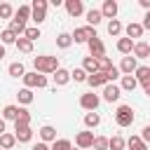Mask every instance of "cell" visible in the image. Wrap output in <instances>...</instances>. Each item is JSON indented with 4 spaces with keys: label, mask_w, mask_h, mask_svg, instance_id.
I'll return each instance as SVG.
<instances>
[{
    "label": "cell",
    "mask_w": 150,
    "mask_h": 150,
    "mask_svg": "<svg viewBox=\"0 0 150 150\" xmlns=\"http://www.w3.org/2000/svg\"><path fill=\"white\" fill-rule=\"evenodd\" d=\"M33 66H35V73H40V75L56 73V70L61 68L56 56H35V59H33Z\"/></svg>",
    "instance_id": "1"
},
{
    "label": "cell",
    "mask_w": 150,
    "mask_h": 150,
    "mask_svg": "<svg viewBox=\"0 0 150 150\" xmlns=\"http://www.w3.org/2000/svg\"><path fill=\"white\" fill-rule=\"evenodd\" d=\"M30 19L35 23H42L47 19V0H33V5H30Z\"/></svg>",
    "instance_id": "2"
},
{
    "label": "cell",
    "mask_w": 150,
    "mask_h": 150,
    "mask_svg": "<svg viewBox=\"0 0 150 150\" xmlns=\"http://www.w3.org/2000/svg\"><path fill=\"white\" fill-rule=\"evenodd\" d=\"M21 80H23L26 89H35V87H38V89H45V87H47V77L40 75V73H26Z\"/></svg>",
    "instance_id": "3"
},
{
    "label": "cell",
    "mask_w": 150,
    "mask_h": 150,
    "mask_svg": "<svg viewBox=\"0 0 150 150\" xmlns=\"http://www.w3.org/2000/svg\"><path fill=\"white\" fill-rule=\"evenodd\" d=\"M115 122H117L120 127H131V122H134V110H131V105H120L117 112H115Z\"/></svg>",
    "instance_id": "4"
},
{
    "label": "cell",
    "mask_w": 150,
    "mask_h": 150,
    "mask_svg": "<svg viewBox=\"0 0 150 150\" xmlns=\"http://www.w3.org/2000/svg\"><path fill=\"white\" fill-rule=\"evenodd\" d=\"M70 38H73V42H89L91 38H98V35L91 26H82V28H75V33Z\"/></svg>",
    "instance_id": "5"
},
{
    "label": "cell",
    "mask_w": 150,
    "mask_h": 150,
    "mask_svg": "<svg viewBox=\"0 0 150 150\" xmlns=\"http://www.w3.org/2000/svg\"><path fill=\"white\" fill-rule=\"evenodd\" d=\"M98 103H101V98H98L94 91H91V94H82V96H80V105H82L84 110H91V112H94V110L98 108Z\"/></svg>",
    "instance_id": "6"
},
{
    "label": "cell",
    "mask_w": 150,
    "mask_h": 150,
    "mask_svg": "<svg viewBox=\"0 0 150 150\" xmlns=\"http://www.w3.org/2000/svg\"><path fill=\"white\" fill-rule=\"evenodd\" d=\"M87 47H89V52H91V56H94V59L105 56V45L101 42V38H91V40L87 42Z\"/></svg>",
    "instance_id": "7"
},
{
    "label": "cell",
    "mask_w": 150,
    "mask_h": 150,
    "mask_svg": "<svg viewBox=\"0 0 150 150\" xmlns=\"http://www.w3.org/2000/svg\"><path fill=\"white\" fill-rule=\"evenodd\" d=\"M75 143H77L80 150L91 148V145H94V131H80V134L75 136Z\"/></svg>",
    "instance_id": "8"
},
{
    "label": "cell",
    "mask_w": 150,
    "mask_h": 150,
    "mask_svg": "<svg viewBox=\"0 0 150 150\" xmlns=\"http://www.w3.org/2000/svg\"><path fill=\"white\" fill-rule=\"evenodd\" d=\"M87 84H89V87H105V84H110V82H108V75H105V73L96 70L94 75L87 77Z\"/></svg>",
    "instance_id": "9"
},
{
    "label": "cell",
    "mask_w": 150,
    "mask_h": 150,
    "mask_svg": "<svg viewBox=\"0 0 150 150\" xmlns=\"http://www.w3.org/2000/svg\"><path fill=\"white\" fill-rule=\"evenodd\" d=\"M136 59L129 54V56H124L122 59V63H120V73H124V75H131V73H136Z\"/></svg>",
    "instance_id": "10"
},
{
    "label": "cell",
    "mask_w": 150,
    "mask_h": 150,
    "mask_svg": "<svg viewBox=\"0 0 150 150\" xmlns=\"http://www.w3.org/2000/svg\"><path fill=\"white\" fill-rule=\"evenodd\" d=\"M66 12H68L70 16H80V14L84 12L82 0H66Z\"/></svg>",
    "instance_id": "11"
},
{
    "label": "cell",
    "mask_w": 150,
    "mask_h": 150,
    "mask_svg": "<svg viewBox=\"0 0 150 150\" xmlns=\"http://www.w3.org/2000/svg\"><path fill=\"white\" fill-rule=\"evenodd\" d=\"M101 14H103L105 19H110V21H112V19L117 16V2H115V0H105V2H103V7H101Z\"/></svg>",
    "instance_id": "12"
},
{
    "label": "cell",
    "mask_w": 150,
    "mask_h": 150,
    "mask_svg": "<svg viewBox=\"0 0 150 150\" xmlns=\"http://www.w3.org/2000/svg\"><path fill=\"white\" fill-rule=\"evenodd\" d=\"M120 94H122V89H120L117 84H105V89H103V98H105L108 103L117 101V98H120Z\"/></svg>",
    "instance_id": "13"
},
{
    "label": "cell",
    "mask_w": 150,
    "mask_h": 150,
    "mask_svg": "<svg viewBox=\"0 0 150 150\" xmlns=\"http://www.w3.org/2000/svg\"><path fill=\"white\" fill-rule=\"evenodd\" d=\"M150 56V45L148 42H134V59H148Z\"/></svg>",
    "instance_id": "14"
},
{
    "label": "cell",
    "mask_w": 150,
    "mask_h": 150,
    "mask_svg": "<svg viewBox=\"0 0 150 150\" xmlns=\"http://www.w3.org/2000/svg\"><path fill=\"white\" fill-rule=\"evenodd\" d=\"M14 138H16L19 143H28V141L33 138L30 127H16V129H14Z\"/></svg>",
    "instance_id": "15"
},
{
    "label": "cell",
    "mask_w": 150,
    "mask_h": 150,
    "mask_svg": "<svg viewBox=\"0 0 150 150\" xmlns=\"http://www.w3.org/2000/svg\"><path fill=\"white\" fill-rule=\"evenodd\" d=\"M40 138H42V143H54V141H56V129L49 127V124H45V127L40 129Z\"/></svg>",
    "instance_id": "16"
},
{
    "label": "cell",
    "mask_w": 150,
    "mask_h": 150,
    "mask_svg": "<svg viewBox=\"0 0 150 150\" xmlns=\"http://www.w3.org/2000/svg\"><path fill=\"white\" fill-rule=\"evenodd\" d=\"M117 52H122V54H131L134 52V40H129V38H120L117 40Z\"/></svg>",
    "instance_id": "17"
},
{
    "label": "cell",
    "mask_w": 150,
    "mask_h": 150,
    "mask_svg": "<svg viewBox=\"0 0 150 150\" xmlns=\"http://www.w3.org/2000/svg\"><path fill=\"white\" fill-rule=\"evenodd\" d=\"M82 70H84L87 75H94V73L98 70V63H96V59H94V56H84V61H82Z\"/></svg>",
    "instance_id": "18"
},
{
    "label": "cell",
    "mask_w": 150,
    "mask_h": 150,
    "mask_svg": "<svg viewBox=\"0 0 150 150\" xmlns=\"http://www.w3.org/2000/svg\"><path fill=\"white\" fill-rule=\"evenodd\" d=\"M68 82H70V73L63 70V68H59V70L54 73V84H56V87H63V84H68Z\"/></svg>",
    "instance_id": "19"
},
{
    "label": "cell",
    "mask_w": 150,
    "mask_h": 150,
    "mask_svg": "<svg viewBox=\"0 0 150 150\" xmlns=\"http://www.w3.org/2000/svg\"><path fill=\"white\" fill-rule=\"evenodd\" d=\"M16 127H30V112L28 110H23V108L19 110V117L14 120V129Z\"/></svg>",
    "instance_id": "20"
},
{
    "label": "cell",
    "mask_w": 150,
    "mask_h": 150,
    "mask_svg": "<svg viewBox=\"0 0 150 150\" xmlns=\"http://www.w3.org/2000/svg\"><path fill=\"white\" fill-rule=\"evenodd\" d=\"M101 19H103V14H101V9H89L87 12V23L94 28V26H98L101 23Z\"/></svg>",
    "instance_id": "21"
},
{
    "label": "cell",
    "mask_w": 150,
    "mask_h": 150,
    "mask_svg": "<svg viewBox=\"0 0 150 150\" xmlns=\"http://www.w3.org/2000/svg\"><path fill=\"white\" fill-rule=\"evenodd\" d=\"M16 98H19V103L28 105V103H33V98H35V96H33V91H30V89H26V87H23V89H19V91H16Z\"/></svg>",
    "instance_id": "22"
},
{
    "label": "cell",
    "mask_w": 150,
    "mask_h": 150,
    "mask_svg": "<svg viewBox=\"0 0 150 150\" xmlns=\"http://www.w3.org/2000/svg\"><path fill=\"white\" fill-rule=\"evenodd\" d=\"M134 77H136V82H141V84L148 82V80H150V68H148V66H138L136 73H134Z\"/></svg>",
    "instance_id": "23"
},
{
    "label": "cell",
    "mask_w": 150,
    "mask_h": 150,
    "mask_svg": "<svg viewBox=\"0 0 150 150\" xmlns=\"http://www.w3.org/2000/svg\"><path fill=\"white\" fill-rule=\"evenodd\" d=\"M127 145H129V150H148V143H143L141 136H129Z\"/></svg>",
    "instance_id": "24"
},
{
    "label": "cell",
    "mask_w": 150,
    "mask_h": 150,
    "mask_svg": "<svg viewBox=\"0 0 150 150\" xmlns=\"http://www.w3.org/2000/svg\"><path fill=\"white\" fill-rule=\"evenodd\" d=\"M141 35H143V26H141V23H134V21H131V23L127 26V38L131 40V38H141Z\"/></svg>",
    "instance_id": "25"
},
{
    "label": "cell",
    "mask_w": 150,
    "mask_h": 150,
    "mask_svg": "<svg viewBox=\"0 0 150 150\" xmlns=\"http://www.w3.org/2000/svg\"><path fill=\"white\" fill-rule=\"evenodd\" d=\"M14 45H16V49H19V52H23V54H30V52H33V42H30V40H26V38H16V42H14Z\"/></svg>",
    "instance_id": "26"
},
{
    "label": "cell",
    "mask_w": 150,
    "mask_h": 150,
    "mask_svg": "<svg viewBox=\"0 0 150 150\" xmlns=\"http://www.w3.org/2000/svg\"><path fill=\"white\" fill-rule=\"evenodd\" d=\"M9 75H12V77H23V75H26V68H23V63H21V61H14V63H9Z\"/></svg>",
    "instance_id": "27"
},
{
    "label": "cell",
    "mask_w": 150,
    "mask_h": 150,
    "mask_svg": "<svg viewBox=\"0 0 150 150\" xmlns=\"http://www.w3.org/2000/svg\"><path fill=\"white\" fill-rule=\"evenodd\" d=\"M136 87H138V82H136V77H134V75H124V77H122V84H120V89L134 91Z\"/></svg>",
    "instance_id": "28"
},
{
    "label": "cell",
    "mask_w": 150,
    "mask_h": 150,
    "mask_svg": "<svg viewBox=\"0 0 150 150\" xmlns=\"http://www.w3.org/2000/svg\"><path fill=\"white\" fill-rule=\"evenodd\" d=\"M14 143H16L14 134H7V131H5V134L0 136V148H2V150H9V148H14Z\"/></svg>",
    "instance_id": "29"
},
{
    "label": "cell",
    "mask_w": 150,
    "mask_h": 150,
    "mask_svg": "<svg viewBox=\"0 0 150 150\" xmlns=\"http://www.w3.org/2000/svg\"><path fill=\"white\" fill-rule=\"evenodd\" d=\"M14 19L26 23V19H30V5H21V7L16 9V14H14Z\"/></svg>",
    "instance_id": "30"
},
{
    "label": "cell",
    "mask_w": 150,
    "mask_h": 150,
    "mask_svg": "<svg viewBox=\"0 0 150 150\" xmlns=\"http://www.w3.org/2000/svg\"><path fill=\"white\" fill-rule=\"evenodd\" d=\"M9 30H12V33L19 38V35H23V33H26V23H23V21H16V19H12V21H9Z\"/></svg>",
    "instance_id": "31"
},
{
    "label": "cell",
    "mask_w": 150,
    "mask_h": 150,
    "mask_svg": "<svg viewBox=\"0 0 150 150\" xmlns=\"http://www.w3.org/2000/svg\"><path fill=\"white\" fill-rule=\"evenodd\" d=\"M84 124H87L89 129L98 127V124H101V115H98V112H87V115H84Z\"/></svg>",
    "instance_id": "32"
},
{
    "label": "cell",
    "mask_w": 150,
    "mask_h": 150,
    "mask_svg": "<svg viewBox=\"0 0 150 150\" xmlns=\"http://www.w3.org/2000/svg\"><path fill=\"white\" fill-rule=\"evenodd\" d=\"M124 138L122 136H112V138H108V150H124Z\"/></svg>",
    "instance_id": "33"
},
{
    "label": "cell",
    "mask_w": 150,
    "mask_h": 150,
    "mask_svg": "<svg viewBox=\"0 0 150 150\" xmlns=\"http://www.w3.org/2000/svg\"><path fill=\"white\" fill-rule=\"evenodd\" d=\"M73 45V38H70V33H61L59 38H56V47H61V49H68Z\"/></svg>",
    "instance_id": "34"
},
{
    "label": "cell",
    "mask_w": 150,
    "mask_h": 150,
    "mask_svg": "<svg viewBox=\"0 0 150 150\" xmlns=\"http://www.w3.org/2000/svg\"><path fill=\"white\" fill-rule=\"evenodd\" d=\"M19 110H21V108H16V105H5L2 120H16V117H19Z\"/></svg>",
    "instance_id": "35"
},
{
    "label": "cell",
    "mask_w": 150,
    "mask_h": 150,
    "mask_svg": "<svg viewBox=\"0 0 150 150\" xmlns=\"http://www.w3.org/2000/svg\"><path fill=\"white\" fill-rule=\"evenodd\" d=\"M96 63H98V70H101V73H108V70H112V68H115V66H112V61H110L108 56L96 59Z\"/></svg>",
    "instance_id": "36"
},
{
    "label": "cell",
    "mask_w": 150,
    "mask_h": 150,
    "mask_svg": "<svg viewBox=\"0 0 150 150\" xmlns=\"http://www.w3.org/2000/svg\"><path fill=\"white\" fill-rule=\"evenodd\" d=\"M73 145H70V141L68 138H56L54 143H52V148L49 150H70Z\"/></svg>",
    "instance_id": "37"
},
{
    "label": "cell",
    "mask_w": 150,
    "mask_h": 150,
    "mask_svg": "<svg viewBox=\"0 0 150 150\" xmlns=\"http://www.w3.org/2000/svg\"><path fill=\"white\" fill-rule=\"evenodd\" d=\"M0 40H2V45H14V42H16V35L7 28V30H2V33H0Z\"/></svg>",
    "instance_id": "38"
},
{
    "label": "cell",
    "mask_w": 150,
    "mask_h": 150,
    "mask_svg": "<svg viewBox=\"0 0 150 150\" xmlns=\"http://www.w3.org/2000/svg\"><path fill=\"white\" fill-rule=\"evenodd\" d=\"M87 73L82 70V68H75V70H70V80H75V82H87Z\"/></svg>",
    "instance_id": "39"
},
{
    "label": "cell",
    "mask_w": 150,
    "mask_h": 150,
    "mask_svg": "<svg viewBox=\"0 0 150 150\" xmlns=\"http://www.w3.org/2000/svg\"><path fill=\"white\" fill-rule=\"evenodd\" d=\"M108 33H110V35H120V33H122V23H120L117 19L108 21Z\"/></svg>",
    "instance_id": "40"
},
{
    "label": "cell",
    "mask_w": 150,
    "mask_h": 150,
    "mask_svg": "<svg viewBox=\"0 0 150 150\" xmlns=\"http://www.w3.org/2000/svg\"><path fill=\"white\" fill-rule=\"evenodd\" d=\"M23 38H26V40H30V42H33V40H38V38H40V28H38V26H30V28H26Z\"/></svg>",
    "instance_id": "41"
},
{
    "label": "cell",
    "mask_w": 150,
    "mask_h": 150,
    "mask_svg": "<svg viewBox=\"0 0 150 150\" xmlns=\"http://www.w3.org/2000/svg\"><path fill=\"white\" fill-rule=\"evenodd\" d=\"M91 148H96V150H108V138L105 136H94V145Z\"/></svg>",
    "instance_id": "42"
},
{
    "label": "cell",
    "mask_w": 150,
    "mask_h": 150,
    "mask_svg": "<svg viewBox=\"0 0 150 150\" xmlns=\"http://www.w3.org/2000/svg\"><path fill=\"white\" fill-rule=\"evenodd\" d=\"M12 14H14L12 5H9V2H0V19H9Z\"/></svg>",
    "instance_id": "43"
},
{
    "label": "cell",
    "mask_w": 150,
    "mask_h": 150,
    "mask_svg": "<svg viewBox=\"0 0 150 150\" xmlns=\"http://www.w3.org/2000/svg\"><path fill=\"white\" fill-rule=\"evenodd\" d=\"M105 75H108V82H115V80L120 77V68H112V70H108Z\"/></svg>",
    "instance_id": "44"
},
{
    "label": "cell",
    "mask_w": 150,
    "mask_h": 150,
    "mask_svg": "<svg viewBox=\"0 0 150 150\" xmlns=\"http://www.w3.org/2000/svg\"><path fill=\"white\" fill-rule=\"evenodd\" d=\"M141 141H143V143H150V124H145V127H143V134H141Z\"/></svg>",
    "instance_id": "45"
},
{
    "label": "cell",
    "mask_w": 150,
    "mask_h": 150,
    "mask_svg": "<svg viewBox=\"0 0 150 150\" xmlns=\"http://www.w3.org/2000/svg\"><path fill=\"white\" fill-rule=\"evenodd\" d=\"M141 26H143V28H148V30H150V12H148V14H145V19H143V23H141Z\"/></svg>",
    "instance_id": "46"
},
{
    "label": "cell",
    "mask_w": 150,
    "mask_h": 150,
    "mask_svg": "<svg viewBox=\"0 0 150 150\" xmlns=\"http://www.w3.org/2000/svg\"><path fill=\"white\" fill-rule=\"evenodd\" d=\"M33 150H49V145L47 143H38V145H33Z\"/></svg>",
    "instance_id": "47"
},
{
    "label": "cell",
    "mask_w": 150,
    "mask_h": 150,
    "mask_svg": "<svg viewBox=\"0 0 150 150\" xmlns=\"http://www.w3.org/2000/svg\"><path fill=\"white\" fill-rule=\"evenodd\" d=\"M141 7H143V9H148V12H150V0H141Z\"/></svg>",
    "instance_id": "48"
},
{
    "label": "cell",
    "mask_w": 150,
    "mask_h": 150,
    "mask_svg": "<svg viewBox=\"0 0 150 150\" xmlns=\"http://www.w3.org/2000/svg\"><path fill=\"white\" fill-rule=\"evenodd\" d=\"M143 91L150 96V80H148V82H143Z\"/></svg>",
    "instance_id": "49"
},
{
    "label": "cell",
    "mask_w": 150,
    "mask_h": 150,
    "mask_svg": "<svg viewBox=\"0 0 150 150\" xmlns=\"http://www.w3.org/2000/svg\"><path fill=\"white\" fill-rule=\"evenodd\" d=\"M5 134V120H0V136Z\"/></svg>",
    "instance_id": "50"
},
{
    "label": "cell",
    "mask_w": 150,
    "mask_h": 150,
    "mask_svg": "<svg viewBox=\"0 0 150 150\" xmlns=\"http://www.w3.org/2000/svg\"><path fill=\"white\" fill-rule=\"evenodd\" d=\"M2 56H5V47L0 45V59H2Z\"/></svg>",
    "instance_id": "51"
},
{
    "label": "cell",
    "mask_w": 150,
    "mask_h": 150,
    "mask_svg": "<svg viewBox=\"0 0 150 150\" xmlns=\"http://www.w3.org/2000/svg\"><path fill=\"white\" fill-rule=\"evenodd\" d=\"M70 150H75V148H70ZM77 150H80V148H77Z\"/></svg>",
    "instance_id": "52"
},
{
    "label": "cell",
    "mask_w": 150,
    "mask_h": 150,
    "mask_svg": "<svg viewBox=\"0 0 150 150\" xmlns=\"http://www.w3.org/2000/svg\"><path fill=\"white\" fill-rule=\"evenodd\" d=\"M148 68H150V66H148Z\"/></svg>",
    "instance_id": "53"
},
{
    "label": "cell",
    "mask_w": 150,
    "mask_h": 150,
    "mask_svg": "<svg viewBox=\"0 0 150 150\" xmlns=\"http://www.w3.org/2000/svg\"><path fill=\"white\" fill-rule=\"evenodd\" d=\"M0 150H2V148H0Z\"/></svg>",
    "instance_id": "54"
}]
</instances>
